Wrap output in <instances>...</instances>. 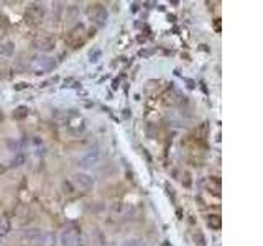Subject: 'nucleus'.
Wrapping results in <instances>:
<instances>
[{
  "mask_svg": "<svg viewBox=\"0 0 263 246\" xmlns=\"http://www.w3.org/2000/svg\"><path fill=\"white\" fill-rule=\"evenodd\" d=\"M30 68L35 74H46V72H51L56 68V61L51 56L40 54L30 61Z\"/></svg>",
  "mask_w": 263,
  "mask_h": 246,
  "instance_id": "1",
  "label": "nucleus"
},
{
  "mask_svg": "<svg viewBox=\"0 0 263 246\" xmlns=\"http://www.w3.org/2000/svg\"><path fill=\"white\" fill-rule=\"evenodd\" d=\"M87 16L89 20L92 21L96 26H105V23H107V10H105V7L102 3H91L87 7Z\"/></svg>",
  "mask_w": 263,
  "mask_h": 246,
  "instance_id": "2",
  "label": "nucleus"
},
{
  "mask_svg": "<svg viewBox=\"0 0 263 246\" xmlns=\"http://www.w3.org/2000/svg\"><path fill=\"white\" fill-rule=\"evenodd\" d=\"M71 182L74 184L76 189H79L81 192H91L94 189V179L86 174V172H76L71 177Z\"/></svg>",
  "mask_w": 263,
  "mask_h": 246,
  "instance_id": "3",
  "label": "nucleus"
},
{
  "mask_svg": "<svg viewBox=\"0 0 263 246\" xmlns=\"http://www.w3.org/2000/svg\"><path fill=\"white\" fill-rule=\"evenodd\" d=\"M61 243L63 246H82L81 232H77V228H66L61 233Z\"/></svg>",
  "mask_w": 263,
  "mask_h": 246,
  "instance_id": "4",
  "label": "nucleus"
},
{
  "mask_svg": "<svg viewBox=\"0 0 263 246\" xmlns=\"http://www.w3.org/2000/svg\"><path fill=\"white\" fill-rule=\"evenodd\" d=\"M99 158H100V151L97 146H94L89 149L79 161H77V166L82 167V169H89V167H94L99 163Z\"/></svg>",
  "mask_w": 263,
  "mask_h": 246,
  "instance_id": "5",
  "label": "nucleus"
},
{
  "mask_svg": "<svg viewBox=\"0 0 263 246\" xmlns=\"http://www.w3.org/2000/svg\"><path fill=\"white\" fill-rule=\"evenodd\" d=\"M44 16V7L41 3H30L26 7L25 12V20H28L30 23H38L41 21Z\"/></svg>",
  "mask_w": 263,
  "mask_h": 246,
  "instance_id": "6",
  "label": "nucleus"
},
{
  "mask_svg": "<svg viewBox=\"0 0 263 246\" xmlns=\"http://www.w3.org/2000/svg\"><path fill=\"white\" fill-rule=\"evenodd\" d=\"M84 33H86V30H84V26H82V25L76 26L74 30H72V31L69 33L68 43H71L72 46H77V44L84 41Z\"/></svg>",
  "mask_w": 263,
  "mask_h": 246,
  "instance_id": "7",
  "label": "nucleus"
},
{
  "mask_svg": "<svg viewBox=\"0 0 263 246\" xmlns=\"http://www.w3.org/2000/svg\"><path fill=\"white\" fill-rule=\"evenodd\" d=\"M33 44H35V48L40 49V51H49V49L54 48V40H51V38H38Z\"/></svg>",
  "mask_w": 263,
  "mask_h": 246,
  "instance_id": "8",
  "label": "nucleus"
},
{
  "mask_svg": "<svg viewBox=\"0 0 263 246\" xmlns=\"http://www.w3.org/2000/svg\"><path fill=\"white\" fill-rule=\"evenodd\" d=\"M12 230V222H10L8 215H2L0 217V237H5Z\"/></svg>",
  "mask_w": 263,
  "mask_h": 246,
  "instance_id": "9",
  "label": "nucleus"
},
{
  "mask_svg": "<svg viewBox=\"0 0 263 246\" xmlns=\"http://www.w3.org/2000/svg\"><path fill=\"white\" fill-rule=\"evenodd\" d=\"M23 237H25L26 240H30V242H35V243L43 242V233H41L40 230H26V232L23 233Z\"/></svg>",
  "mask_w": 263,
  "mask_h": 246,
  "instance_id": "10",
  "label": "nucleus"
},
{
  "mask_svg": "<svg viewBox=\"0 0 263 246\" xmlns=\"http://www.w3.org/2000/svg\"><path fill=\"white\" fill-rule=\"evenodd\" d=\"M15 51V44L12 41L0 43V56H12Z\"/></svg>",
  "mask_w": 263,
  "mask_h": 246,
  "instance_id": "11",
  "label": "nucleus"
},
{
  "mask_svg": "<svg viewBox=\"0 0 263 246\" xmlns=\"http://www.w3.org/2000/svg\"><path fill=\"white\" fill-rule=\"evenodd\" d=\"M208 225L211 227V230H221L222 220L219 215H209L208 217Z\"/></svg>",
  "mask_w": 263,
  "mask_h": 246,
  "instance_id": "12",
  "label": "nucleus"
},
{
  "mask_svg": "<svg viewBox=\"0 0 263 246\" xmlns=\"http://www.w3.org/2000/svg\"><path fill=\"white\" fill-rule=\"evenodd\" d=\"M122 246H145V243L142 242V240L133 238V240H127V242L122 245Z\"/></svg>",
  "mask_w": 263,
  "mask_h": 246,
  "instance_id": "13",
  "label": "nucleus"
},
{
  "mask_svg": "<svg viewBox=\"0 0 263 246\" xmlns=\"http://www.w3.org/2000/svg\"><path fill=\"white\" fill-rule=\"evenodd\" d=\"M26 114H28V110L25 107H20V109L15 110L13 117H15V119H23V117H26Z\"/></svg>",
  "mask_w": 263,
  "mask_h": 246,
  "instance_id": "14",
  "label": "nucleus"
},
{
  "mask_svg": "<svg viewBox=\"0 0 263 246\" xmlns=\"http://www.w3.org/2000/svg\"><path fill=\"white\" fill-rule=\"evenodd\" d=\"M2 119H3V115H2V112H0V122H2Z\"/></svg>",
  "mask_w": 263,
  "mask_h": 246,
  "instance_id": "15",
  "label": "nucleus"
}]
</instances>
